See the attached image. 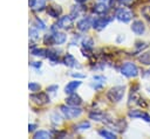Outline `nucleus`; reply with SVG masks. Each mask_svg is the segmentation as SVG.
I'll return each instance as SVG.
<instances>
[{"label": "nucleus", "instance_id": "f257e3e1", "mask_svg": "<svg viewBox=\"0 0 150 139\" xmlns=\"http://www.w3.org/2000/svg\"><path fill=\"white\" fill-rule=\"evenodd\" d=\"M123 96H124V86H114L107 93V97L109 98V100L114 103L120 102L123 98Z\"/></svg>", "mask_w": 150, "mask_h": 139}, {"label": "nucleus", "instance_id": "7c9ffc66", "mask_svg": "<svg viewBox=\"0 0 150 139\" xmlns=\"http://www.w3.org/2000/svg\"><path fill=\"white\" fill-rule=\"evenodd\" d=\"M52 119H53V123H61V117L56 113L52 114Z\"/></svg>", "mask_w": 150, "mask_h": 139}, {"label": "nucleus", "instance_id": "a211bd4d", "mask_svg": "<svg viewBox=\"0 0 150 139\" xmlns=\"http://www.w3.org/2000/svg\"><path fill=\"white\" fill-rule=\"evenodd\" d=\"M34 138L35 139H48V138H52V133L48 131H39L34 134Z\"/></svg>", "mask_w": 150, "mask_h": 139}, {"label": "nucleus", "instance_id": "6e6552de", "mask_svg": "<svg viewBox=\"0 0 150 139\" xmlns=\"http://www.w3.org/2000/svg\"><path fill=\"white\" fill-rule=\"evenodd\" d=\"M108 9H109L108 5H107L104 1H101V2H98V4H96V5L94 6L93 12L96 13V14H98V15H102V14H105V13L108 12Z\"/></svg>", "mask_w": 150, "mask_h": 139}, {"label": "nucleus", "instance_id": "2f4dec72", "mask_svg": "<svg viewBox=\"0 0 150 139\" xmlns=\"http://www.w3.org/2000/svg\"><path fill=\"white\" fill-rule=\"evenodd\" d=\"M120 1V4H122V5H130L131 2H132V0H118Z\"/></svg>", "mask_w": 150, "mask_h": 139}, {"label": "nucleus", "instance_id": "9b49d317", "mask_svg": "<svg viewBox=\"0 0 150 139\" xmlns=\"http://www.w3.org/2000/svg\"><path fill=\"white\" fill-rule=\"evenodd\" d=\"M66 103L68 105H71V106H79L81 103H82V99L80 96H77L76 93H70V96L66 99Z\"/></svg>", "mask_w": 150, "mask_h": 139}, {"label": "nucleus", "instance_id": "4be33fe9", "mask_svg": "<svg viewBox=\"0 0 150 139\" xmlns=\"http://www.w3.org/2000/svg\"><path fill=\"white\" fill-rule=\"evenodd\" d=\"M43 7H45V0H36V2H35L33 8L35 11H42Z\"/></svg>", "mask_w": 150, "mask_h": 139}, {"label": "nucleus", "instance_id": "423d86ee", "mask_svg": "<svg viewBox=\"0 0 150 139\" xmlns=\"http://www.w3.org/2000/svg\"><path fill=\"white\" fill-rule=\"evenodd\" d=\"M30 99L34 100V102H35L36 104H39V105H42V104H46V103L49 102V97H48L46 93H43V92H39V93L32 95V96H30Z\"/></svg>", "mask_w": 150, "mask_h": 139}, {"label": "nucleus", "instance_id": "c9c22d12", "mask_svg": "<svg viewBox=\"0 0 150 139\" xmlns=\"http://www.w3.org/2000/svg\"><path fill=\"white\" fill-rule=\"evenodd\" d=\"M34 128H35V125H33V124H30V125L28 126V130H29V131H33Z\"/></svg>", "mask_w": 150, "mask_h": 139}, {"label": "nucleus", "instance_id": "f03ea898", "mask_svg": "<svg viewBox=\"0 0 150 139\" xmlns=\"http://www.w3.org/2000/svg\"><path fill=\"white\" fill-rule=\"evenodd\" d=\"M61 111H62V113L64 114V117L68 118V119L76 118V117H79V116L82 113V110H81L80 107L71 106V105H69V106L62 105V106H61Z\"/></svg>", "mask_w": 150, "mask_h": 139}, {"label": "nucleus", "instance_id": "ddd939ff", "mask_svg": "<svg viewBox=\"0 0 150 139\" xmlns=\"http://www.w3.org/2000/svg\"><path fill=\"white\" fill-rule=\"evenodd\" d=\"M61 12H62V9H61L60 6L53 5V6H49V7L47 8V13H48V15H50L52 18H57V16H60Z\"/></svg>", "mask_w": 150, "mask_h": 139}, {"label": "nucleus", "instance_id": "72a5a7b5", "mask_svg": "<svg viewBox=\"0 0 150 139\" xmlns=\"http://www.w3.org/2000/svg\"><path fill=\"white\" fill-rule=\"evenodd\" d=\"M30 64H32L33 67H40V65H41V62H32Z\"/></svg>", "mask_w": 150, "mask_h": 139}, {"label": "nucleus", "instance_id": "ea45409f", "mask_svg": "<svg viewBox=\"0 0 150 139\" xmlns=\"http://www.w3.org/2000/svg\"><path fill=\"white\" fill-rule=\"evenodd\" d=\"M100 1H104V2H105V1H108V0H100Z\"/></svg>", "mask_w": 150, "mask_h": 139}, {"label": "nucleus", "instance_id": "412c9836", "mask_svg": "<svg viewBox=\"0 0 150 139\" xmlns=\"http://www.w3.org/2000/svg\"><path fill=\"white\" fill-rule=\"evenodd\" d=\"M141 13H142V15L144 16V19H146V20L150 22V6L143 7L142 11H141Z\"/></svg>", "mask_w": 150, "mask_h": 139}, {"label": "nucleus", "instance_id": "a878e982", "mask_svg": "<svg viewBox=\"0 0 150 139\" xmlns=\"http://www.w3.org/2000/svg\"><path fill=\"white\" fill-rule=\"evenodd\" d=\"M79 15H80V8H79V7H74V8L71 9L70 18H71V19H75V18H77Z\"/></svg>", "mask_w": 150, "mask_h": 139}, {"label": "nucleus", "instance_id": "c85d7f7f", "mask_svg": "<svg viewBox=\"0 0 150 139\" xmlns=\"http://www.w3.org/2000/svg\"><path fill=\"white\" fill-rule=\"evenodd\" d=\"M45 50H42V49H35V50H33L32 51V54L33 55H35V56H43L45 55Z\"/></svg>", "mask_w": 150, "mask_h": 139}, {"label": "nucleus", "instance_id": "393cba45", "mask_svg": "<svg viewBox=\"0 0 150 139\" xmlns=\"http://www.w3.org/2000/svg\"><path fill=\"white\" fill-rule=\"evenodd\" d=\"M47 56H48L52 61H57V57H59V55H57L55 51H52V50H48V51H47Z\"/></svg>", "mask_w": 150, "mask_h": 139}, {"label": "nucleus", "instance_id": "1a4fd4ad", "mask_svg": "<svg viewBox=\"0 0 150 139\" xmlns=\"http://www.w3.org/2000/svg\"><path fill=\"white\" fill-rule=\"evenodd\" d=\"M131 30H132L135 34H137V35H142V34L144 33V30H145V27H144V25H143V22H142V21L136 20V21H134V22H132Z\"/></svg>", "mask_w": 150, "mask_h": 139}, {"label": "nucleus", "instance_id": "39448f33", "mask_svg": "<svg viewBox=\"0 0 150 139\" xmlns=\"http://www.w3.org/2000/svg\"><path fill=\"white\" fill-rule=\"evenodd\" d=\"M110 21H111V18L102 16V18H98V19L94 20V22H93V27H94L95 29H97V30H101V29H103Z\"/></svg>", "mask_w": 150, "mask_h": 139}, {"label": "nucleus", "instance_id": "dca6fc26", "mask_svg": "<svg viewBox=\"0 0 150 139\" xmlns=\"http://www.w3.org/2000/svg\"><path fill=\"white\" fill-rule=\"evenodd\" d=\"M66 40H67V36L63 33H54L53 34V41L56 44H62L66 42Z\"/></svg>", "mask_w": 150, "mask_h": 139}, {"label": "nucleus", "instance_id": "cd10ccee", "mask_svg": "<svg viewBox=\"0 0 150 139\" xmlns=\"http://www.w3.org/2000/svg\"><path fill=\"white\" fill-rule=\"evenodd\" d=\"M88 127H90V124L88 121H82L81 124L77 125V128H80V130H84V128H88Z\"/></svg>", "mask_w": 150, "mask_h": 139}, {"label": "nucleus", "instance_id": "20e7f679", "mask_svg": "<svg viewBox=\"0 0 150 139\" xmlns=\"http://www.w3.org/2000/svg\"><path fill=\"white\" fill-rule=\"evenodd\" d=\"M116 19L122 22H129L132 19V12L127 8H118L116 12Z\"/></svg>", "mask_w": 150, "mask_h": 139}, {"label": "nucleus", "instance_id": "aec40b11", "mask_svg": "<svg viewBox=\"0 0 150 139\" xmlns=\"http://www.w3.org/2000/svg\"><path fill=\"white\" fill-rule=\"evenodd\" d=\"M98 133H100V135H102V137H104V138H107V139H115V138H116V135H115L112 132L107 131V130H100Z\"/></svg>", "mask_w": 150, "mask_h": 139}, {"label": "nucleus", "instance_id": "5701e85b", "mask_svg": "<svg viewBox=\"0 0 150 139\" xmlns=\"http://www.w3.org/2000/svg\"><path fill=\"white\" fill-rule=\"evenodd\" d=\"M29 37L33 39V40H38V39H39V32H38L36 29L32 28V29L29 30Z\"/></svg>", "mask_w": 150, "mask_h": 139}, {"label": "nucleus", "instance_id": "9d476101", "mask_svg": "<svg viewBox=\"0 0 150 139\" xmlns=\"http://www.w3.org/2000/svg\"><path fill=\"white\" fill-rule=\"evenodd\" d=\"M71 25V18L70 15L69 16H61L59 20H57V23H56V27L59 28H69Z\"/></svg>", "mask_w": 150, "mask_h": 139}, {"label": "nucleus", "instance_id": "f8f14e48", "mask_svg": "<svg viewBox=\"0 0 150 139\" xmlns=\"http://www.w3.org/2000/svg\"><path fill=\"white\" fill-rule=\"evenodd\" d=\"M81 85V82L80 81H71V82H69L67 85H66V88H64V92L66 93H74V91L79 88Z\"/></svg>", "mask_w": 150, "mask_h": 139}, {"label": "nucleus", "instance_id": "f704fd0d", "mask_svg": "<svg viewBox=\"0 0 150 139\" xmlns=\"http://www.w3.org/2000/svg\"><path fill=\"white\" fill-rule=\"evenodd\" d=\"M28 2H29V6H30V7H34V5H35L36 0H28Z\"/></svg>", "mask_w": 150, "mask_h": 139}, {"label": "nucleus", "instance_id": "e433bc0d", "mask_svg": "<svg viewBox=\"0 0 150 139\" xmlns=\"http://www.w3.org/2000/svg\"><path fill=\"white\" fill-rule=\"evenodd\" d=\"M74 77H83V75H79V74H73Z\"/></svg>", "mask_w": 150, "mask_h": 139}, {"label": "nucleus", "instance_id": "c756f323", "mask_svg": "<svg viewBox=\"0 0 150 139\" xmlns=\"http://www.w3.org/2000/svg\"><path fill=\"white\" fill-rule=\"evenodd\" d=\"M35 23H36V27L40 28V29H45V28H46V27H45V23H43L41 20H39V19L35 20Z\"/></svg>", "mask_w": 150, "mask_h": 139}, {"label": "nucleus", "instance_id": "4468645a", "mask_svg": "<svg viewBox=\"0 0 150 139\" xmlns=\"http://www.w3.org/2000/svg\"><path fill=\"white\" fill-rule=\"evenodd\" d=\"M90 26H91V20H90L89 18H84V19H82L81 21H79V23H77V28H79L80 30H82V32L88 30Z\"/></svg>", "mask_w": 150, "mask_h": 139}, {"label": "nucleus", "instance_id": "7ed1b4c3", "mask_svg": "<svg viewBox=\"0 0 150 139\" xmlns=\"http://www.w3.org/2000/svg\"><path fill=\"white\" fill-rule=\"evenodd\" d=\"M121 74L124 75L125 77H136L138 75V69L137 67L131 63V62H127L122 65L121 68Z\"/></svg>", "mask_w": 150, "mask_h": 139}, {"label": "nucleus", "instance_id": "6ab92c4d", "mask_svg": "<svg viewBox=\"0 0 150 139\" xmlns=\"http://www.w3.org/2000/svg\"><path fill=\"white\" fill-rule=\"evenodd\" d=\"M89 118L93 119V120H102L104 118V114H103V112L94 111V112H90L89 113Z\"/></svg>", "mask_w": 150, "mask_h": 139}, {"label": "nucleus", "instance_id": "bb28decb", "mask_svg": "<svg viewBox=\"0 0 150 139\" xmlns=\"http://www.w3.org/2000/svg\"><path fill=\"white\" fill-rule=\"evenodd\" d=\"M28 88L30 91H39L40 90V85L36 84V83H29L28 84Z\"/></svg>", "mask_w": 150, "mask_h": 139}, {"label": "nucleus", "instance_id": "f3484780", "mask_svg": "<svg viewBox=\"0 0 150 139\" xmlns=\"http://www.w3.org/2000/svg\"><path fill=\"white\" fill-rule=\"evenodd\" d=\"M138 61L142 63V64H145V65H150V50L146 51V53H143L138 56Z\"/></svg>", "mask_w": 150, "mask_h": 139}, {"label": "nucleus", "instance_id": "473e14b6", "mask_svg": "<svg viewBox=\"0 0 150 139\" xmlns=\"http://www.w3.org/2000/svg\"><path fill=\"white\" fill-rule=\"evenodd\" d=\"M57 89V86L56 85H53V86H49L48 89H47V91H54V90H56Z\"/></svg>", "mask_w": 150, "mask_h": 139}, {"label": "nucleus", "instance_id": "58836bf2", "mask_svg": "<svg viewBox=\"0 0 150 139\" xmlns=\"http://www.w3.org/2000/svg\"><path fill=\"white\" fill-rule=\"evenodd\" d=\"M76 1H77V2H81V4H82V2H84L86 0H76Z\"/></svg>", "mask_w": 150, "mask_h": 139}, {"label": "nucleus", "instance_id": "4c0bfd02", "mask_svg": "<svg viewBox=\"0 0 150 139\" xmlns=\"http://www.w3.org/2000/svg\"><path fill=\"white\" fill-rule=\"evenodd\" d=\"M144 76H146V77H150V70H149V71H145Z\"/></svg>", "mask_w": 150, "mask_h": 139}, {"label": "nucleus", "instance_id": "0eeeda50", "mask_svg": "<svg viewBox=\"0 0 150 139\" xmlns=\"http://www.w3.org/2000/svg\"><path fill=\"white\" fill-rule=\"evenodd\" d=\"M128 114H129V117H132V118H142L145 121H150V114L146 112H143L141 110H130Z\"/></svg>", "mask_w": 150, "mask_h": 139}, {"label": "nucleus", "instance_id": "2eb2a0df", "mask_svg": "<svg viewBox=\"0 0 150 139\" xmlns=\"http://www.w3.org/2000/svg\"><path fill=\"white\" fill-rule=\"evenodd\" d=\"M63 63H64L67 67H71V68H74V67H79L76 58H75L73 55H70V54H67V55L64 56V58H63Z\"/></svg>", "mask_w": 150, "mask_h": 139}, {"label": "nucleus", "instance_id": "b1692460", "mask_svg": "<svg viewBox=\"0 0 150 139\" xmlns=\"http://www.w3.org/2000/svg\"><path fill=\"white\" fill-rule=\"evenodd\" d=\"M93 44H94V42H93L91 39H86V40H83V46H84L87 49H91V48H93Z\"/></svg>", "mask_w": 150, "mask_h": 139}]
</instances>
